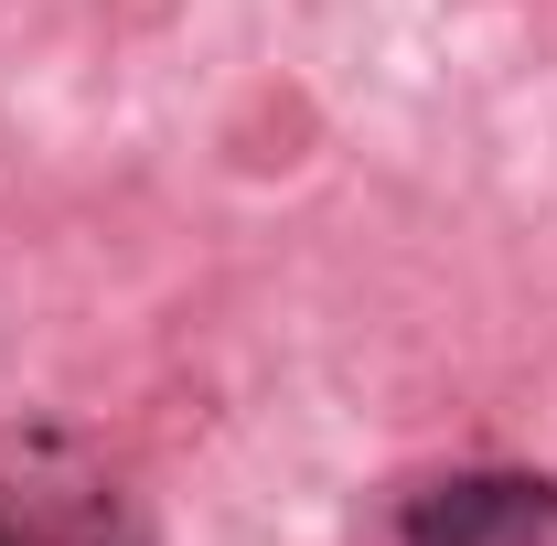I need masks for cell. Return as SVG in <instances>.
Instances as JSON below:
<instances>
[{
    "label": "cell",
    "instance_id": "7a4b0ae2",
    "mask_svg": "<svg viewBox=\"0 0 557 546\" xmlns=\"http://www.w3.org/2000/svg\"><path fill=\"white\" fill-rule=\"evenodd\" d=\"M557 536V482L547 472H450L408 493L397 546H547Z\"/></svg>",
    "mask_w": 557,
    "mask_h": 546
},
{
    "label": "cell",
    "instance_id": "6da1fadb",
    "mask_svg": "<svg viewBox=\"0 0 557 546\" xmlns=\"http://www.w3.org/2000/svg\"><path fill=\"white\" fill-rule=\"evenodd\" d=\"M0 546H150L129 482L75 429H0Z\"/></svg>",
    "mask_w": 557,
    "mask_h": 546
}]
</instances>
